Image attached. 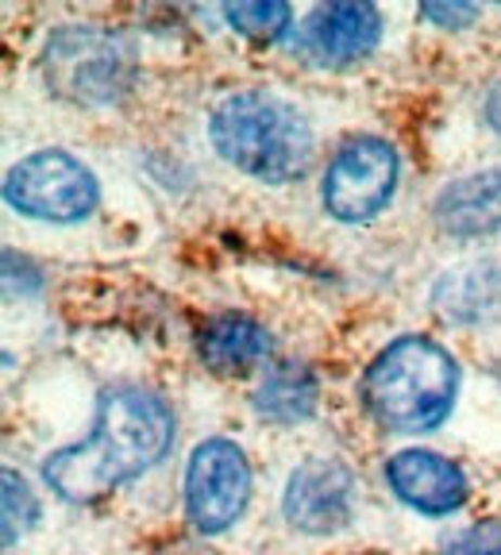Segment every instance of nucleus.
Masks as SVG:
<instances>
[{"label": "nucleus", "mask_w": 501, "mask_h": 555, "mask_svg": "<svg viewBox=\"0 0 501 555\" xmlns=\"http://www.w3.org/2000/svg\"><path fill=\"white\" fill-rule=\"evenodd\" d=\"M174 443V413L158 393L116 386L97 401L86 440L47 455L43 478L62 502H101L116 486L151 470Z\"/></svg>", "instance_id": "nucleus-1"}, {"label": "nucleus", "mask_w": 501, "mask_h": 555, "mask_svg": "<svg viewBox=\"0 0 501 555\" xmlns=\"http://www.w3.org/2000/svg\"><path fill=\"white\" fill-rule=\"evenodd\" d=\"M459 393V363L428 336H401L367 366L359 398L374 425L394 436H424L448 421Z\"/></svg>", "instance_id": "nucleus-2"}, {"label": "nucleus", "mask_w": 501, "mask_h": 555, "mask_svg": "<svg viewBox=\"0 0 501 555\" xmlns=\"http://www.w3.org/2000/svg\"><path fill=\"white\" fill-rule=\"evenodd\" d=\"M208 135L224 163L267 185L297 182L312 166L309 120L278 93L262 89L228 93L213 108Z\"/></svg>", "instance_id": "nucleus-3"}, {"label": "nucleus", "mask_w": 501, "mask_h": 555, "mask_svg": "<svg viewBox=\"0 0 501 555\" xmlns=\"http://www.w3.org/2000/svg\"><path fill=\"white\" fill-rule=\"evenodd\" d=\"M136 47L108 27H59L43 47V78L62 101L101 108L136 86Z\"/></svg>", "instance_id": "nucleus-4"}, {"label": "nucleus", "mask_w": 501, "mask_h": 555, "mask_svg": "<svg viewBox=\"0 0 501 555\" xmlns=\"http://www.w3.org/2000/svg\"><path fill=\"white\" fill-rule=\"evenodd\" d=\"M4 201L20 217L51 220V224H74L86 220L101 201L93 170L59 147L35 151L20 158L4 178Z\"/></svg>", "instance_id": "nucleus-5"}, {"label": "nucleus", "mask_w": 501, "mask_h": 555, "mask_svg": "<svg viewBox=\"0 0 501 555\" xmlns=\"http://www.w3.org/2000/svg\"><path fill=\"white\" fill-rule=\"evenodd\" d=\"M398 190V151L378 135H359L336 151L324 170L320 205L339 224H363L378 217Z\"/></svg>", "instance_id": "nucleus-6"}, {"label": "nucleus", "mask_w": 501, "mask_h": 555, "mask_svg": "<svg viewBox=\"0 0 501 555\" xmlns=\"http://www.w3.org/2000/svg\"><path fill=\"white\" fill-rule=\"evenodd\" d=\"M251 463L235 440L213 436L197 443L185 470V513L190 525L205 537L232 529L251 502Z\"/></svg>", "instance_id": "nucleus-7"}, {"label": "nucleus", "mask_w": 501, "mask_h": 555, "mask_svg": "<svg viewBox=\"0 0 501 555\" xmlns=\"http://www.w3.org/2000/svg\"><path fill=\"white\" fill-rule=\"evenodd\" d=\"M355 494L359 486L351 467H344L339 460H305L285 482L282 513L297 532L329 537L351 525Z\"/></svg>", "instance_id": "nucleus-8"}, {"label": "nucleus", "mask_w": 501, "mask_h": 555, "mask_svg": "<svg viewBox=\"0 0 501 555\" xmlns=\"http://www.w3.org/2000/svg\"><path fill=\"white\" fill-rule=\"evenodd\" d=\"M382 39V12L367 0L320 4L301 20L294 51L312 66H351L367 59Z\"/></svg>", "instance_id": "nucleus-9"}, {"label": "nucleus", "mask_w": 501, "mask_h": 555, "mask_svg": "<svg viewBox=\"0 0 501 555\" xmlns=\"http://www.w3.org/2000/svg\"><path fill=\"white\" fill-rule=\"evenodd\" d=\"M386 482L409 509L424 513V517H451L455 509H463L471 494L463 467L440 455V451L424 448L398 451L386 463Z\"/></svg>", "instance_id": "nucleus-10"}, {"label": "nucleus", "mask_w": 501, "mask_h": 555, "mask_svg": "<svg viewBox=\"0 0 501 555\" xmlns=\"http://www.w3.org/2000/svg\"><path fill=\"white\" fill-rule=\"evenodd\" d=\"M436 224L455 240H483L501 232V170H475L455 178L436 197Z\"/></svg>", "instance_id": "nucleus-11"}, {"label": "nucleus", "mask_w": 501, "mask_h": 555, "mask_svg": "<svg viewBox=\"0 0 501 555\" xmlns=\"http://www.w3.org/2000/svg\"><path fill=\"white\" fill-rule=\"evenodd\" d=\"M274 351V336L259 321H251L243 312H220L201 328L197 356L220 378L259 371Z\"/></svg>", "instance_id": "nucleus-12"}, {"label": "nucleus", "mask_w": 501, "mask_h": 555, "mask_svg": "<svg viewBox=\"0 0 501 555\" xmlns=\"http://www.w3.org/2000/svg\"><path fill=\"white\" fill-rule=\"evenodd\" d=\"M433 305L459 324H483L501 317V267L498 262H471L448 270L436 282Z\"/></svg>", "instance_id": "nucleus-13"}, {"label": "nucleus", "mask_w": 501, "mask_h": 555, "mask_svg": "<svg viewBox=\"0 0 501 555\" xmlns=\"http://www.w3.org/2000/svg\"><path fill=\"white\" fill-rule=\"evenodd\" d=\"M320 386L305 363H278L255 390V413L270 425H301L317 413Z\"/></svg>", "instance_id": "nucleus-14"}, {"label": "nucleus", "mask_w": 501, "mask_h": 555, "mask_svg": "<svg viewBox=\"0 0 501 555\" xmlns=\"http://www.w3.org/2000/svg\"><path fill=\"white\" fill-rule=\"evenodd\" d=\"M224 16L243 39H255V43H274L294 24V9L282 0H232Z\"/></svg>", "instance_id": "nucleus-15"}, {"label": "nucleus", "mask_w": 501, "mask_h": 555, "mask_svg": "<svg viewBox=\"0 0 501 555\" xmlns=\"http://www.w3.org/2000/svg\"><path fill=\"white\" fill-rule=\"evenodd\" d=\"M0 490H4V547H12L20 537H27L39 525V513L43 509H39L35 490L12 467L0 475Z\"/></svg>", "instance_id": "nucleus-16"}, {"label": "nucleus", "mask_w": 501, "mask_h": 555, "mask_svg": "<svg viewBox=\"0 0 501 555\" xmlns=\"http://www.w3.org/2000/svg\"><path fill=\"white\" fill-rule=\"evenodd\" d=\"M478 9L475 4H459V0H451V4H421V20H428V24H440L444 31H459V27L475 24Z\"/></svg>", "instance_id": "nucleus-17"}, {"label": "nucleus", "mask_w": 501, "mask_h": 555, "mask_svg": "<svg viewBox=\"0 0 501 555\" xmlns=\"http://www.w3.org/2000/svg\"><path fill=\"white\" fill-rule=\"evenodd\" d=\"M486 120H490V128L501 135V81L486 93Z\"/></svg>", "instance_id": "nucleus-18"}, {"label": "nucleus", "mask_w": 501, "mask_h": 555, "mask_svg": "<svg viewBox=\"0 0 501 555\" xmlns=\"http://www.w3.org/2000/svg\"><path fill=\"white\" fill-rule=\"evenodd\" d=\"M493 555H501V547H498V552H493Z\"/></svg>", "instance_id": "nucleus-19"}]
</instances>
